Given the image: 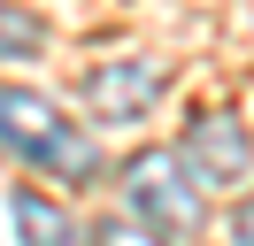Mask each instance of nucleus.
Segmentation results:
<instances>
[{
    "label": "nucleus",
    "instance_id": "2",
    "mask_svg": "<svg viewBox=\"0 0 254 246\" xmlns=\"http://www.w3.org/2000/svg\"><path fill=\"white\" fill-rule=\"evenodd\" d=\"M200 192H208V184L192 177L185 146H146V154L124 162V208L146 215L162 239H192V231H200V215H208Z\"/></svg>",
    "mask_w": 254,
    "mask_h": 246
},
{
    "label": "nucleus",
    "instance_id": "7",
    "mask_svg": "<svg viewBox=\"0 0 254 246\" xmlns=\"http://www.w3.org/2000/svg\"><path fill=\"white\" fill-rule=\"evenodd\" d=\"M93 246H170V239H162L146 215H116V223H100V231H93Z\"/></svg>",
    "mask_w": 254,
    "mask_h": 246
},
{
    "label": "nucleus",
    "instance_id": "5",
    "mask_svg": "<svg viewBox=\"0 0 254 246\" xmlns=\"http://www.w3.org/2000/svg\"><path fill=\"white\" fill-rule=\"evenodd\" d=\"M16 231H23V246H93V239H77L69 215L54 208V200H39V192H16Z\"/></svg>",
    "mask_w": 254,
    "mask_h": 246
},
{
    "label": "nucleus",
    "instance_id": "8",
    "mask_svg": "<svg viewBox=\"0 0 254 246\" xmlns=\"http://www.w3.org/2000/svg\"><path fill=\"white\" fill-rule=\"evenodd\" d=\"M231 246H254V192L239 200V215H231Z\"/></svg>",
    "mask_w": 254,
    "mask_h": 246
},
{
    "label": "nucleus",
    "instance_id": "6",
    "mask_svg": "<svg viewBox=\"0 0 254 246\" xmlns=\"http://www.w3.org/2000/svg\"><path fill=\"white\" fill-rule=\"evenodd\" d=\"M39 46H47V23L16 0H0V62H39Z\"/></svg>",
    "mask_w": 254,
    "mask_h": 246
},
{
    "label": "nucleus",
    "instance_id": "1",
    "mask_svg": "<svg viewBox=\"0 0 254 246\" xmlns=\"http://www.w3.org/2000/svg\"><path fill=\"white\" fill-rule=\"evenodd\" d=\"M0 146L23 154V162H39V169H54L62 184H100L93 138L54 100H39V92H23V85H0Z\"/></svg>",
    "mask_w": 254,
    "mask_h": 246
},
{
    "label": "nucleus",
    "instance_id": "3",
    "mask_svg": "<svg viewBox=\"0 0 254 246\" xmlns=\"http://www.w3.org/2000/svg\"><path fill=\"white\" fill-rule=\"evenodd\" d=\"M185 162H192V177H200L208 192H247V177H254L247 123H239V116H223V108L192 116V123H185Z\"/></svg>",
    "mask_w": 254,
    "mask_h": 246
},
{
    "label": "nucleus",
    "instance_id": "4",
    "mask_svg": "<svg viewBox=\"0 0 254 246\" xmlns=\"http://www.w3.org/2000/svg\"><path fill=\"white\" fill-rule=\"evenodd\" d=\"M85 100H93L100 123H146V116H154V100H162V62H146V54L100 62V69L85 77Z\"/></svg>",
    "mask_w": 254,
    "mask_h": 246
}]
</instances>
